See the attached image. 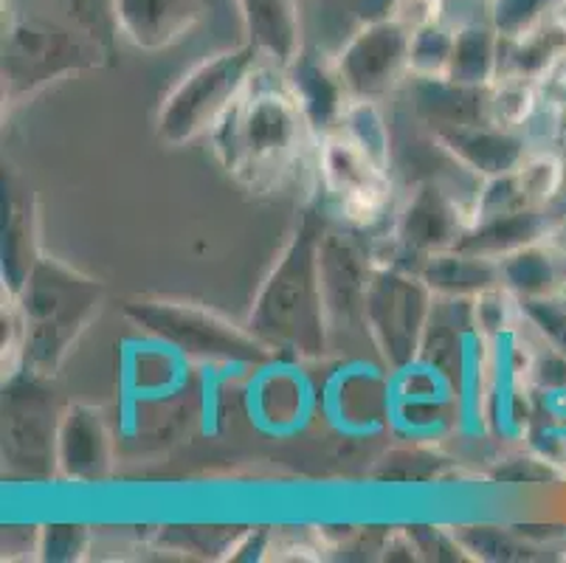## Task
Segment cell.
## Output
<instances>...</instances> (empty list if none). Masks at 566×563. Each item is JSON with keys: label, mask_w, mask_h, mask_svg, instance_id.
Wrapping results in <instances>:
<instances>
[{"label": "cell", "mask_w": 566, "mask_h": 563, "mask_svg": "<svg viewBox=\"0 0 566 563\" xmlns=\"http://www.w3.org/2000/svg\"><path fill=\"white\" fill-rule=\"evenodd\" d=\"M369 262L344 234H322V291L331 324V344L338 330L367 335Z\"/></svg>", "instance_id": "obj_11"}, {"label": "cell", "mask_w": 566, "mask_h": 563, "mask_svg": "<svg viewBox=\"0 0 566 563\" xmlns=\"http://www.w3.org/2000/svg\"><path fill=\"white\" fill-rule=\"evenodd\" d=\"M434 293L420 273L384 268L369 279L367 335L384 358L386 369L400 372L415 364L429 327Z\"/></svg>", "instance_id": "obj_8"}, {"label": "cell", "mask_w": 566, "mask_h": 563, "mask_svg": "<svg viewBox=\"0 0 566 563\" xmlns=\"http://www.w3.org/2000/svg\"><path fill=\"white\" fill-rule=\"evenodd\" d=\"M417 273L434 296L476 299L480 293L502 285L499 260H488V257L471 254L462 248L429 257Z\"/></svg>", "instance_id": "obj_20"}, {"label": "cell", "mask_w": 566, "mask_h": 563, "mask_svg": "<svg viewBox=\"0 0 566 563\" xmlns=\"http://www.w3.org/2000/svg\"><path fill=\"white\" fill-rule=\"evenodd\" d=\"M125 316L136 330L198 364L260 366L274 355L245 324L240 327L203 304L178 299H130L125 302Z\"/></svg>", "instance_id": "obj_4"}, {"label": "cell", "mask_w": 566, "mask_h": 563, "mask_svg": "<svg viewBox=\"0 0 566 563\" xmlns=\"http://www.w3.org/2000/svg\"><path fill=\"white\" fill-rule=\"evenodd\" d=\"M203 0H118V31L142 51L181 43L203 20Z\"/></svg>", "instance_id": "obj_15"}, {"label": "cell", "mask_w": 566, "mask_h": 563, "mask_svg": "<svg viewBox=\"0 0 566 563\" xmlns=\"http://www.w3.org/2000/svg\"><path fill=\"white\" fill-rule=\"evenodd\" d=\"M69 18L76 31H82L91 43L99 45L107 56L116 54L118 31V0H51Z\"/></svg>", "instance_id": "obj_24"}, {"label": "cell", "mask_w": 566, "mask_h": 563, "mask_svg": "<svg viewBox=\"0 0 566 563\" xmlns=\"http://www.w3.org/2000/svg\"><path fill=\"white\" fill-rule=\"evenodd\" d=\"M499 51L502 38L488 23H462L454 38L449 80L468 87H491L499 80Z\"/></svg>", "instance_id": "obj_22"}, {"label": "cell", "mask_w": 566, "mask_h": 563, "mask_svg": "<svg viewBox=\"0 0 566 563\" xmlns=\"http://www.w3.org/2000/svg\"><path fill=\"white\" fill-rule=\"evenodd\" d=\"M102 299L105 288L94 277L54 257H40L20 293H14L20 313V366L51 378L91 327Z\"/></svg>", "instance_id": "obj_3"}, {"label": "cell", "mask_w": 566, "mask_h": 563, "mask_svg": "<svg viewBox=\"0 0 566 563\" xmlns=\"http://www.w3.org/2000/svg\"><path fill=\"white\" fill-rule=\"evenodd\" d=\"M87 550V530L82 524H49L38 533L40 561H80Z\"/></svg>", "instance_id": "obj_30"}, {"label": "cell", "mask_w": 566, "mask_h": 563, "mask_svg": "<svg viewBox=\"0 0 566 563\" xmlns=\"http://www.w3.org/2000/svg\"><path fill=\"white\" fill-rule=\"evenodd\" d=\"M522 175L524 192L533 206H549L564 189V164L555 158V155H530L527 161L518 167Z\"/></svg>", "instance_id": "obj_29"}, {"label": "cell", "mask_w": 566, "mask_h": 563, "mask_svg": "<svg viewBox=\"0 0 566 563\" xmlns=\"http://www.w3.org/2000/svg\"><path fill=\"white\" fill-rule=\"evenodd\" d=\"M113 468V434L105 415L85 403H69L56 440V473L69 482L94 484Z\"/></svg>", "instance_id": "obj_13"}, {"label": "cell", "mask_w": 566, "mask_h": 563, "mask_svg": "<svg viewBox=\"0 0 566 563\" xmlns=\"http://www.w3.org/2000/svg\"><path fill=\"white\" fill-rule=\"evenodd\" d=\"M40 257L32 189L14 173L3 175V291L20 293Z\"/></svg>", "instance_id": "obj_17"}, {"label": "cell", "mask_w": 566, "mask_h": 563, "mask_svg": "<svg viewBox=\"0 0 566 563\" xmlns=\"http://www.w3.org/2000/svg\"><path fill=\"white\" fill-rule=\"evenodd\" d=\"M65 406L49 375L20 369L3 384V462L23 479L45 482L56 473V440Z\"/></svg>", "instance_id": "obj_6"}, {"label": "cell", "mask_w": 566, "mask_h": 563, "mask_svg": "<svg viewBox=\"0 0 566 563\" xmlns=\"http://www.w3.org/2000/svg\"><path fill=\"white\" fill-rule=\"evenodd\" d=\"M502 288L518 302L558 296L566 291V257H558L547 242L527 246L516 254L499 260Z\"/></svg>", "instance_id": "obj_21"}, {"label": "cell", "mask_w": 566, "mask_h": 563, "mask_svg": "<svg viewBox=\"0 0 566 563\" xmlns=\"http://www.w3.org/2000/svg\"><path fill=\"white\" fill-rule=\"evenodd\" d=\"M411 31L398 20L361 23L333 69L349 100L378 102L409 74Z\"/></svg>", "instance_id": "obj_9"}, {"label": "cell", "mask_w": 566, "mask_h": 563, "mask_svg": "<svg viewBox=\"0 0 566 563\" xmlns=\"http://www.w3.org/2000/svg\"><path fill=\"white\" fill-rule=\"evenodd\" d=\"M564 3H566V0H564Z\"/></svg>", "instance_id": "obj_32"}, {"label": "cell", "mask_w": 566, "mask_h": 563, "mask_svg": "<svg viewBox=\"0 0 566 563\" xmlns=\"http://www.w3.org/2000/svg\"><path fill=\"white\" fill-rule=\"evenodd\" d=\"M471 220L440 184H420L398 217V242L423 265L429 257L457 248Z\"/></svg>", "instance_id": "obj_12"}, {"label": "cell", "mask_w": 566, "mask_h": 563, "mask_svg": "<svg viewBox=\"0 0 566 563\" xmlns=\"http://www.w3.org/2000/svg\"><path fill=\"white\" fill-rule=\"evenodd\" d=\"M322 234L316 220L305 217L256 293L245 327L271 353L313 361L331 350L322 291Z\"/></svg>", "instance_id": "obj_1"}, {"label": "cell", "mask_w": 566, "mask_h": 563, "mask_svg": "<svg viewBox=\"0 0 566 563\" xmlns=\"http://www.w3.org/2000/svg\"><path fill=\"white\" fill-rule=\"evenodd\" d=\"M254 80L214 127L212 138L220 161L237 180L268 189L280 186L302 161L313 124L291 85Z\"/></svg>", "instance_id": "obj_2"}, {"label": "cell", "mask_w": 566, "mask_h": 563, "mask_svg": "<svg viewBox=\"0 0 566 563\" xmlns=\"http://www.w3.org/2000/svg\"><path fill=\"white\" fill-rule=\"evenodd\" d=\"M457 29L440 23L423 25L411 31V51H409V74L411 76H446L454 54Z\"/></svg>", "instance_id": "obj_26"}, {"label": "cell", "mask_w": 566, "mask_h": 563, "mask_svg": "<svg viewBox=\"0 0 566 563\" xmlns=\"http://www.w3.org/2000/svg\"><path fill=\"white\" fill-rule=\"evenodd\" d=\"M353 12L361 23H378V20H392L400 0H349Z\"/></svg>", "instance_id": "obj_31"}, {"label": "cell", "mask_w": 566, "mask_h": 563, "mask_svg": "<svg viewBox=\"0 0 566 563\" xmlns=\"http://www.w3.org/2000/svg\"><path fill=\"white\" fill-rule=\"evenodd\" d=\"M535 111V87L527 80L502 76L488 91V122L518 131Z\"/></svg>", "instance_id": "obj_27"}, {"label": "cell", "mask_w": 566, "mask_h": 563, "mask_svg": "<svg viewBox=\"0 0 566 563\" xmlns=\"http://www.w3.org/2000/svg\"><path fill=\"white\" fill-rule=\"evenodd\" d=\"M324 186L353 223H373L389 204V175L347 133L333 131L318 149Z\"/></svg>", "instance_id": "obj_10"}, {"label": "cell", "mask_w": 566, "mask_h": 563, "mask_svg": "<svg viewBox=\"0 0 566 563\" xmlns=\"http://www.w3.org/2000/svg\"><path fill=\"white\" fill-rule=\"evenodd\" d=\"M434 142L460 164L465 173L480 180L516 173L530 158L527 138L511 127L493 122L465 124V127H442L434 131Z\"/></svg>", "instance_id": "obj_14"}, {"label": "cell", "mask_w": 566, "mask_h": 563, "mask_svg": "<svg viewBox=\"0 0 566 563\" xmlns=\"http://www.w3.org/2000/svg\"><path fill=\"white\" fill-rule=\"evenodd\" d=\"M245 43L260 62L291 71L302 60V18L296 0H240Z\"/></svg>", "instance_id": "obj_16"}, {"label": "cell", "mask_w": 566, "mask_h": 563, "mask_svg": "<svg viewBox=\"0 0 566 563\" xmlns=\"http://www.w3.org/2000/svg\"><path fill=\"white\" fill-rule=\"evenodd\" d=\"M558 226V217L549 211V206H530V209L511 211V215H499L482 223H473L462 234L457 248L471 251V254L488 257V260H504V257L516 254L527 246L547 242L549 234Z\"/></svg>", "instance_id": "obj_18"}, {"label": "cell", "mask_w": 566, "mask_h": 563, "mask_svg": "<svg viewBox=\"0 0 566 563\" xmlns=\"http://www.w3.org/2000/svg\"><path fill=\"white\" fill-rule=\"evenodd\" d=\"M555 0H491L488 20L502 40H518L544 23Z\"/></svg>", "instance_id": "obj_28"}, {"label": "cell", "mask_w": 566, "mask_h": 563, "mask_svg": "<svg viewBox=\"0 0 566 563\" xmlns=\"http://www.w3.org/2000/svg\"><path fill=\"white\" fill-rule=\"evenodd\" d=\"M105 60L111 56L82 31L23 18L9 29L3 43V91L9 102H20L63 76L99 69Z\"/></svg>", "instance_id": "obj_7"}, {"label": "cell", "mask_w": 566, "mask_h": 563, "mask_svg": "<svg viewBox=\"0 0 566 563\" xmlns=\"http://www.w3.org/2000/svg\"><path fill=\"white\" fill-rule=\"evenodd\" d=\"M338 131L347 133L369 158L380 164V167L389 169V127H386L384 116L375 107V102L367 100H349L347 107L342 113V122H338Z\"/></svg>", "instance_id": "obj_25"}, {"label": "cell", "mask_w": 566, "mask_h": 563, "mask_svg": "<svg viewBox=\"0 0 566 563\" xmlns=\"http://www.w3.org/2000/svg\"><path fill=\"white\" fill-rule=\"evenodd\" d=\"M256 71L260 56L249 43L198 62L164 96L156 116L158 142L167 147H181L206 133H214L231 105L240 100V93L251 85Z\"/></svg>", "instance_id": "obj_5"}, {"label": "cell", "mask_w": 566, "mask_h": 563, "mask_svg": "<svg viewBox=\"0 0 566 563\" xmlns=\"http://www.w3.org/2000/svg\"><path fill=\"white\" fill-rule=\"evenodd\" d=\"M488 91L491 87L457 85L449 76H415L411 105L431 131L465 127L488 122Z\"/></svg>", "instance_id": "obj_19"}, {"label": "cell", "mask_w": 566, "mask_h": 563, "mask_svg": "<svg viewBox=\"0 0 566 563\" xmlns=\"http://www.w3.org/2000/svg\"><path fill=\"white\" fill-rule=\"evenodd\" d=\"M287 74H291V91L296 93L302 111L311 118L313 131L331 133L342 122V113L349 102L336 69L324 71L313 62L300 60Z\"/></svg>", "instance_id": "obj_23"}]
</instances>
